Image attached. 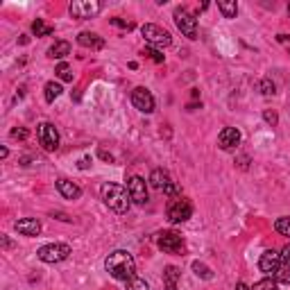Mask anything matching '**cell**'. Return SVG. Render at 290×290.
<instances>
[{
    "instance_id": "cell-20",
    "label": "cell",
    "mask_w": 290,
    "mask_h": 290,
    "mask_svg": "<svg viewBox=\"0 0 290 290\" xmlns=\"http://www.w3.org/2000/svg\"><path fill=\"white\" fill-rule=\"evenodd\" d=\"M52 32H54V27L43 23V18H36V21L32 23V34L34 36H50Z\"/></svg>"
},
{
    "instance_id": "cell-12",
    "label": "cell",
    "mask_w": 290,
    "mask_h": 290,
    "mask_svg": "<svg viewBox=\"0 0 290 290\" xmlns=\"http://www.w3.org/2000/svg\"><path fill=\"white\" fill-rule=\"evenodd\" d=\"M281 265V254L274 252V249H267V252L261 254V261H258V267H261V272H265V274H274L276 270H279Z\"/></svg>"
},
{
    "instance_id": "cell-7",
    "label": "cell",
    "mask_w": 290,
    "mask_h": 290,
    "mask_svg": "<svg viewBox=\"0 0 290 290\" xmlns=\"http://www.w3.org/2000/svg\"><path fill=\"white\" fill-rule=\"evenodd\" d=\"M157 245L159 249H163L168 254H181L186 249L184 238L177 231H161V234H157Z\"/></svg>"
},
{
    "instance_id": "cell-15",
    "label": "cell",
    "mask_w": 290,
    "mask_h": 290,
    "mask_svg": "<svg viewBox=\"0 0 290 290\" xmlns=\"http://www.w3.org/2000/svg\"><path fill=\"white\" fill-rule=\"evenodd\" d=\"M77 43L82 45V48H91V50H102L104 45V39L100 34H95V32H80L77 34Z\"/></svg>"
},
{
    "instance_id": "cell-35",
    "label": "cell",
    "mask_w": 290,
    "mask_h": 290,
    "mask_svg": "<svg viewBox=\"0 0 290 290\" xmlns=\"http://www.w3.org/2000/svg\"><path fill=\"white\" fill-rule=\"evenodd\" d=\"M77 166H80V168H82V170H86V168H89V166H91V159H89V157H86V159H82V161H80V163H77Z\"/></svg>"
},
{
    "instance_id": "cell-6",
    "label": "cell",
    "mask_w": 290,
    "mask_h": 290,
    "mask_svg": "<svg viewBox=\"0 0 290 290\" xmlns=\"http://www.w3.org/2000/svg\"><path fill=\"white\" fill-rule=\"evenodd\" d=\"M36 256H39L43 263H61V261H66V258L70 256V247L63 245V243H50V245L39 247Z\"/></svg>"
},
{
    "instance_id": "cell-10",
    "label": "cell",
    "mask_w": 290,
    "mask_h": 290,
    "mask_svg": "<svg viewBox=\"0 0 290 290\" xmlns=\"http://www.w3.org/2000/svg\"><path fill=\"white\" fill-rule=\"evenodd\" d=\"M131 104H134L140 113H152L154 111V98L145 86H136V89L131 91Z\"/></svg>"
},
{
    "instance_id": "cell-19",
    "label": "cell",
    "mask_w": 290,
    "mask_h": 290,
    "mask_svg": "<svg viewBox=\"0 0 290 290\" xmlns=\"http://www.w3.org/2000/svg\"><path fill=\"white\" fill-rule=\"evenodd\" d=\"M66 54H70V43L68 41H57L54 45L48 48V57L50 59H63Z\"/></svg>"
},
{
    "instance_id": "cell-26",
    "label": "cell",
    "mask_w": 290,
    "mask_h": 290,
    "mask_svg": "<svg viewBox=\"0 0 290 290\" xmlns=\"http://www.w3.org/2000/svg\"><path fill=\"white\" fill-rule=\"evenodd\" d=\"M125 285H127V290H150L148 281L140 279V276H131L129 281H125Z\"/></svg>"
},
{
    "instance_id": "cell-34",
    "label": "cell",
    "mask_w": 290,
    "mask_h": 290,
    "mask_svg": "<svg viewBox=\"0 0 290 290\" xmlns=\"http://www.w3.org/2000/svg\"><path fill=\"white\" fill-rule=\"evenodd\" d=\"M281 258H283L285 263H290V245H285V247L281 249Z\"/></svg>"
},
{
    "instance_id": "cell-38",
    "label": "cell",
    "mask_w": 290,
    "mask_h": 290,
    "mask_svg": "<svg viewBox=\"0 0 290 290\" xmlns=\"http://www.w3.org/2000/svg\"><path fill=\"white\" fill-rule=\"evenodd\" d=\"M0 240H3V247H5V249H9V245H12V243H9L7 236H0Z\"/></svg>"
},
{
    "instance_id": "cell-28",
    "label": "cell",
    "mask_w": 290,
    "mask_h": 290,
    "mask_svg": "<svg viewBox=\"0 0 290 290\" xmlns=\"http://www.w3.org/2000/svg\"><path fill=\"white\" fill-rule=\"evenodd\" d=\"M274 229L279 231L281 236H288L290 238V218H279V220L274 222Z\"/></svg>"
},
{
    "instance_id": "cell-27",
    "label": "cell",
    "mask_w": 290,
    "mask_h": 290,
    "mask_svg": "<svg viewBox=\"0 0 290 290\" xmlns=\"http://www.w3.org/2000/svg\"><path fill=\"white\" fill-rule=\"evenodd\" d=\"M252 290H276V281L272 279V276H265V279L256 281Z\"/></svg>"
},
{
    "instance_id": "cell-29",
    "label": "cell",
    "mask_w": 290,
    "mask_h": 290,
    "mask_svg": "<svg viewBox=\"0 0 290 290\" xmlns=\"http://www.w3.org/2000/svg\"><path fill=\"white\" fill-rule=\"evenodd\" d=\"M143 54H148V57L152 59V61H157V63H163V54L159 52L157 48H152V45H148V48L143 50Z\"/></svg>"
},
{
    "instance_id": "cell-37",
    "label": "cell",
    "mask_w": 290,
    "mask_h": 290,
    "mask_svg": "<svg viewBox=\"0 0 290 290\" xmlns=\"http://www.w3.org/2000/svg\"><path fill=\"white\" fill-rule=\"evenodd\" d=\"M236 290H252V288H249L247 283H243V281H238V283H236Z\"/></svg>"
},
{
    "instance_id": "cell-36",
    "label": "cell",
    "mask_w": 290,
    "mask_h": 290,
    "mask_svg": "<svg viewBox=\"0 0 290 290\" xmlns=\"http://www.w3.org/2000/svg\"><path fill=\"white\" fill-rule=\"evenodd\" d=\"M276 41H281V43H290V34H279Z\"/></svg>"
},
{
    "instance_id": "cell-4",
    "label": "cell",
    "mask_w": 290,
    "mask_h": 290,
    "mask_svg": "<svg viewBox=\"0 0 290 290\" xmlns=\"http://www.w3.org/2000/svg\"><path fill=\"white\" fill-rule=\"evenodd\" d=\"M140 34L145 36V41H148L152 48H168V45L172 43L170 32H166L163 27L154 25V23H145V25L140 27Z\"/></svg>"
},
{
    "instance_id": "cell-14",
    "label": "cell",
    "mask_w": 290,
    "mask_h": 290,
    "mask_svg": "<svg viewBox=\"0 0 290 290\" xmlns=\"http://www.w3.org/2000/svg\"><path fill=\"white\" fill-rule=\"evenodd\" d=\"M14 229L18 231L21 236H39L41 234V222L36 220V218H23V220H18L16 225H14Z\"/></svg>"
},
{
    "instance_id": "cell-31",
    "label": "cell",
    "mask_w": 290,
    "mask_h": 290,
    "mask_svg": "<svg viewBox=\"0 0 290 290\" xmlns=\"http://www.w3.org/2000/svg\"><path fill=\"white\" fill-rule=\"evenodd\" d=\"M263 118H265L267 125H276V122H279V116H276V111H270V109H267V111H263Z\"/></svg>"
},
{
    "instance_id": "cell-11",
    "label": "cell",
    "mask_w": 290,
    "mask_h": 290,
    "mask_svg": "<svg viewBox=\"0 0 290 290\" xmlns=\"http://www.w3.org/2000/svg\"><path fill=\"white\" fill-rule=\"evenodd\" d=\"M70 16L72 18H93L95 14H100L102 5L100 3H91V0H75L70 3Z\"/></svg>"
},
{
    "instance_id": "cell-22",
    "label": "cell",
    "mask_w": 290,
    "mask_h": 290,
    "mask_svg": "<svg viewBox=\"0 0 290 290\" xmlns=\"http://www.w3.org/2000/svg\"><path fill=\"white\" fill-rule=\"evenodd\" d=\"M274 281H276V283L290 285V263H281L279 270L274 272Z\"/></svg>"
},
{
    "instance_id": "cell-3",
    "label": "cell",
    "mask_w": 290,
    "mask_h": 290,
    "mask_svg": "<svg viewBox=\"0 0 290 290\" xmlns=\"http://www.w3.org/2000/svg\"><path fill=\"white\" fill-rule=\"evenodd\" d=\"M190 215H193V204H190L186 197H175V199H170V202H168L166 218L172 222V225L186 222Z\"/></svg>"
},
{
    "instance_id": "cell-2",
    "label": "cell",
    "mask_w": 290,
    "mask_h": 290,
    "mask_svg": "<svg viewBox=\"0 0 290 290\" xmlns=\"http://www.w3.org/2000/svg\"><path fill=\"white\" fill-rule=\"evenodd\" d=\"M100 195H102V202L107 204L111 211H116V213H127V211H129V204H131L129 190L122 188L120 184L107 181V184H102V188H100Z\"/></svg>"
},
{
    "instance_id": "cell-1",
    "label": "cell",
    "mask_w": 290,
    "mask_h": 290,
    "mask_svg": "<svg viewBox=\"0 0 290 290\" xmlns=\"http://www.w3.org/2000/svg\"><path fill=\"white\" fill-rule=\"evenodd\" d=\"M104 267L107 272L118 281H129L131 276H136V263H134V256L125 249H116L111 252L107 258H104Z\"/></svg>"
},
{
    "instance_id": "cell-23",
    "label": "cell",
    "mask_w": 290,
    "mask_h": 290,
    "mask_svg": "<svg viewBox=\"0 0 290 290\" xmlns=\"http://www.w3.org/2000/svg\"><path fill=\"white\" fill-rule=\"evenodd\" d=\"M218 9L222 12V16H225V18H236V14H238V5L227 3V0H220V3H218Z\"/></svg>"
},
{
    "instance_id": "cell-18",
    "label": "cell",
    "mask_w": 290,
    "mask_h": 290,
    "mask_svg": "<svg viewBox=\"0 0 290 290\" xmlns=\"http://www.w3.org/2000/svg\"><path fill=\"white\" fill-rule=\"evenodd\" d=\"M150 184H152L157 190H163L168 184H172V179H170V175H168L166 170H161V168H157V170H152V172H150Z\"/></svg>"
},
{
    "instance_id": "cell-5",
    "label": "cell",
    "mask_w": 290,
    "mask_h": 290,
    "mask_svg": "<svg viewBox=\"0 0 290 290\" xmlns=\"http://www.w3.org/2000/svg\"><path fill=\"white\" fill-rule=\"evenodd\" d=\"M175 25H177V30H179L184 36H188L190 41L197 39V18H195L190 12H186L184 7L175 9Z\"/></svg>"
},
{
    "instance_id": "cell-16",
    "label": "cell",
    "mask_w": 290,
    "mask_h": 290,
    "mask_svg": "<svg viewBox=\"0 0 290 290\" xmlns=\"http://www.w3.org/2000/svg\"><path fill=\"white\" fill-rule=\"evenodd\" d=\"M57 190L66 199H77L82 195V188L77 184H72L70 179H57Z\"/></svg>"
},
{
    "instance_id": "cell-9",
    "label": "cell",
    "mask_w": 290,
    "mask_h": 290,
    "mask_svg": "<svg viewBox=\"0 0 290 290\" xmlns=\"http://www.w3.org/2000/svg\"><path fill=\"white\" fill-rule=\"evenodd\" d=\"M127 190H129V197L134 204H138V206H143V204H148V184H145L143 177L134 175L129 177V181H127Z\"/></svg>"
},
{
    "instance_id": "cell-40",
    "label": "cell",
    "mask_w": 290,
    "mask_h": 290,
    "mask_svg": "<svg viewBox=\"0 0 290 290\" xmlns=\"http://www.w3.org/2000/svg\"><path fill=\"white\" fill-rule=\"evenodd\" d=\"M288 16H290V5H288Z\"/></svg>"
},
{
    "instance_id": "cell-24",
    "label": "cell",
    "mask_w": 290,
    "mask_h": 290,
    "mask_svg": "<svg viewBox=\"0 0 290 290\" xmlns=\"http://www.w3.org/2000/svg\"><path fill=\"white\" fill-rule=\"evenodd\" d=\"M193 272L199 276V279H213V272H211V267L208 265H204V263H199V261H193Z\"/></svg>"
},
{
    "instance_id": "cell-32",
    "label": "cell",
    "mask_w": 290,
    "mask_h": 290,
    "mask_svg": "<svg viewBox=\"0 0 290 290\" xmlns=\"http://www.w3.org/2000/svg\"><path fill=\"white\" fill-rule=\"evenodd\" d=\"M111 25H118V27H122V30H134V23H127V21H122V18H111Z\"/></svg>"
},
{
    "instance_id": "cell-30",
    "label": "cell",
    "mask_w": 290,
    "mask_h": 290,
    "mask_svg": "<svg viewBox=\"0 0 290 290\" xmlns=\"http://www.w3.org/2000/svg\"><path fill=\"white\" fill-rule=\"evenodd\" d=\"M261 91H263V95H274L276 93L274 82H272V80H263L261 82Z\"/></svg>"
},
{
    "instance_id": "cell-33",
    "label": "cell",
    "mask_w": 290,
    "mask_h": 290,
    "mask_svg": "<svg viewBox=\"0 0 290 290\" xmlns=\"http://www.w3.org/2000/svg\"><path fill=\"white\" fill-rule=\"evenodd\" d=\"M12 138H27V129H12Z\"/></svg>"
},
{
    "instance_id": "cell-25",
    "label": "cell",
    "mask_w": 290,
    "mask_h": 290,
    "mask_svg": "<svg viewBox=\"0 0 290 290\" xmlns=\"http://www.w3.org/2000/svg\"><path fill=\"white\" fill-rule=\"evenodd\" d=\"M54 72L59 75V80L61 82H72V72H70V66H68L66 61L57 63V68H54Z\"/></svg>"
},
{
    "instance_id": "cell-8",
    "label": "cell",
    "mask_w": 290,
    "mask_h": 290,
    "mask_svg": "<svg viewBox=\"0 0 290 290\" xmlns=\"http://www.w3.org/2000/svg\"><path fill=\"white\" fill-rule=\"evenodd\" d=\"M36 136H39V143L45 152H54L59 148V131L52 122H41L36 127Z\"/></svg>"
},
{
    "instance_id": "cell-21",
    "label": "cell",
    "mask_w": 290,
    "mask_h": 290,
    "mask_svg": "<svg viewBox=\"0 0 290 290\" xmlns=\"http://www.w3.org/2000/svg\"><path fill=\"white\" fill-rule=\"evenodd\" d=\"M45 102H54V100L59 98V95H61V84H57V82H48V84H45Z\"/></svg>"
},
{
    "instance_id": "cell-39",
    "label": "cell",
    "mask_w": 290,
    "mask_h": 290,
    "mask_svg": "<svg viewBox=\"0 0 290 290\" xmlns=\"http://www.w3.org/2000/svg\"><path fill=\"white\" fill-rule=\"evenodd\" d=\"M100 157H102L104 161H113V157H111V154H107V152H100Z\"/></svg>"
},
{
    "instance_id": "cell-13",
    "label": "cell",
    "mask_w": 290,
    "mask_h": 290,
    "mask_svg": "<svg viewBox=\"0 0 290 290\" xmlns=\"http://www.w3.org/2000/svg\"><path fill=\"white\" fill-rule=\"evenodd\" d=\"M218 145H220L222 150H234L240 145V131L236 129V127H225V129L220 131V136H218Z\"/></svg>"
},
{
    "instance_id": "cell-17",
    "label": "cell",
    "mask_w": 290,
    "mask_h": 290,
    "mask_svg": "<svg viewBox=\"0 0 290 290\" xmlns=\"http://www.w3.org/2000/svg\"><path fill=\"white\" fill-rule=\"evenodd\" d=\"M179 279H181V270L177 265H168L163 270V285H166V290H177Z\"/></svg>"
}]
</instances>
